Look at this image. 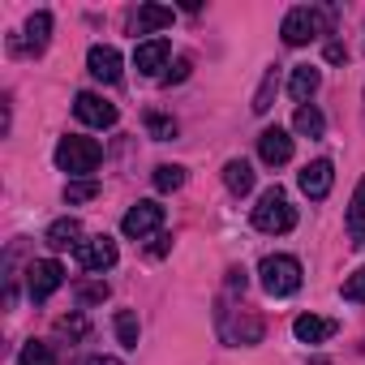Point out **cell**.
<instances>
[{
	"mask_svg": "<svg viewBox=\"0 0 365 365\" xmlns=\"http://www.w3.org/2000/svg\"><path fill=\"white\" fill-rule=\"evenodd\" d=\"M150 254L159 258V254H168V237H155V245H150Z\"/></svg>",
	"mask_w": 365,
	"mask_h": 365,
	"instance_id": "obj_36",
	"label": "cell"
},
{
	"mask_svg": "<svg viewBox=\"0 0 365 365\" xmlns=\"http://www.w3.org/2000/svg\"><path fill=\"white\" fill-rule=\"evenodd\" d=\"M292 129H297L301 138H322V133H327V116H322L314 103H305V108H297V116H292Z\"/></svg>",
	"mask_w": 365,
	"mask_h": 365,
	"instance_id": "obj_22",
	"label": "cell"
},
{
	"mask_svg": "<svg viewBox=\"0 0 365 365\" xmlns=\"http://www.w3.org/2000/svg\"><path fill=\"white\" fill-rule=\"evenodd\" d=\"M309 365H331V361L327 356H309Z\"/></svg>",
	"mask_w": 365,
	"mask_h": 365,
	"instance_id": "obj_37",
	"label": "cell"
},
{
	"mask_svg": "<svg viewBox=\"0 0 365 365\" xmlns=\"http://www.w3.org/2000/svg\"><path fill=\"white\" fill-rule=\"evenodd\" d=\"M163 228V207L159 202H138V207H129L125 211V220H120V232L125 237H133V241H146V237H155Z\"/></svg>",
	"mask_w": 365,
	"mask_h": 365,
	"instance_id": "obj_9",
	"label": "cell"
},
{
	"mask_svg": "<svg viewBox=\"0 0 365 365\" xmlns=\"http://www.w3.org/2000/svg\"><path fill=\"white\" fill-rule=\"evenodd\" d=\"M254 228L267 232V237H284V232L297 228V207L288 202V194H284L279 185L262 190V198H258V207H254Z\"/></svg>",
	"mask_w": 365,
	"mask_h": 365,
	"instance_id": "obj_2",
	"label": "cell"
},
{
	"mask_svg": "<svg viewBox=\"0 0 365 365\" xmlns=\"http://www.w3.org/2000/svg\"><path fill=\"white\" fill-rule=\"evenodd\" d=\"M258 159H262L267 168H284V163L292 159V138H288V129H279V125L262 129V133H258Z\"/></svg>",
	"mask_w": 365,
	"mask_h": 365,
	"instance_id": "obj_13",
	"label": "cell"
},
{
	"mask_svg": "<svg viewBox=\"0 0 365 365\" xmlns=\"http://www.w3.org/2000/svg\"><path fill=\"white\" fill-rule=\"evenodd\" d=\"M18 365H56V348L43 344V339H31V344L18 352Z\"/></svg>",
	"mask_w": 365,
	"mask_h": 365,
	"instance_id": "obj_25",
	"label": "cell"
},
{
	"mask_svg": "<svg viewBox=\"0 0 365 365\" xmlns=\"http://www.w3.org/2000/svg\"><path fill=\"white\" fill-rule=\"evenodd\" d=\"M327 61H331V65H344V61H348V48L331 39V43H327Z\"/></svg>",
	"mask_w": 365,
	"mask_h": 365,
	"instance_id": "obj_34",
	"label": "cell"
},
{
	"mask_svg": "<svg viewBox=\"0 0 365 365\" xmlns=\"http://www.w3.org/2000/svg\"><path fill=\"white\" fill-rule=\"evenodd\" d=\"M78 365H125V361H120V356H103V352H99V356H82Z\"/></svg>",
	"mask_w": 365,
	"mask_h": 365,
	"instance_id": "obj_35",
	"label": "cell"
},
{
	"mask_svg": "<svg viewBox=\"0 0 365 365\" xmlns=\"http://www.w3.org/2000/svg\"><path fill=\"white\" fill-rule=\"evenodd\" d=\"M339 297H344V301H352V305H361V301H365V267H356V271L344 279Z\"/></svg>",
	"mask_w": 365,
	"mask_h": 365,
	"instance_id": "obj_28",
	"label": "cell"
},
{
	"mask_svg": "<svg viewBox=\"0 0 365 365\" xmlns=\"http://www.w3.org/2000/svg\"><path fill=\"white\" fill-rule=\"evenodd\" d=\"M180 185H185V168L180 163H159L155 168V190L159 194H176Z\"/></svg>",
	"mask_w": 365,
	"mask_h": 365,
	"instance_id": "obj_24",
	"label": "cell"
},
{
	"mask_svg": "<svg viewBox=\"0 0 365 365\" xmlns=\"http://www.w3.org/2000/svg\"><path fill=\"white\" fill-rule=\"evenodd\" d=\"M245 284H250V275H245L241 267H232V271H228V297H237V292H245Z\"/></svg>",
	"mask_w": 365,
	"mask_h": 365,
	"instance_id": "obj_33",
	"label": "cell"
},
{
	"mask_svg": "<svg viewBox=\"0 0 365 365\" xmlns=\"http://www.w3.org/2000/svg\"><path fill=\"white\" fill-rule=\"evenodd\" d=\"M258 279H262V292L267 297L284 301V297H292L301 288V262L292 254H267L258 262Z\"/></svg>",
	"mask_w": 365,
	"mask_h": 365,
	"instance_id": "obj_4",
	"label": "cell"
},
{
	"mask_svg": "<svg viewBox=\"0 0 365 365\" xmlns=\"http://www.w3.org/2000/svg\"><path fill=\"white\" fill-rule=\"evenodd\" d=\"M99 159H103V146H99L95 138L69 133V138L56 142V168L69 172V176H78V180H91V172L99 168Z\"/></svg>",
	"mask_w": 365,
	"mask_h": 365,
	"instance_id": "obj_3",
	"label": "cell"
},
{
	"mask_svg": "<svg viewBox=\"0 0 365 365\" xmlns=\"http://www.w3.org/2000/svg\"><path fill=\"white\" fill-rule=\"evenodd\" d=\"M318 82H322V73H318L314 65H297V69H292V78H288V95L297 99V108H305V103L314 99Z\"/></svg>",
	"mask_w": 365,
	"mask_h": 365,
	"instance_id": "obj_17",
	"label": "cell"
},
{
	"mask_svg": "<svg viewBox=\"0 0 365 365\" xmlns=\"http://www.w3.org/2000/svg\"><path fill=\"white\" fill-rule=\"evenodd\" d=\"M335 331H339V322H335V318H322V314H301V318L292 322V335H297L301 344H327Z\"/></svg>",
	"mask_w": 365,
	"mask_h": 365,
	"instance_id": "obj_15",
	"label": "cell"
},
{
	"mask_svg": "<svg viewBox=\"0 0 365 365\" xmlns=\"http://www.w3.org/2000/svg\"><path fill=\"white\" fill-rule=\"evenodd\" d=\"M146 133H150L155 142H172V138H176V120L163 116V112H146Z\"/></svg>",
	"mask_w": 365,
	"mask_h": 365,
	"instance_id": "obj_26",
	"label": "cell"
},
{
	"mask_svg": "<svg viewBox=\"0 0 365 365\" xmlns=\"http://www.w3.org/2000/svg\"><path fill=\"white\" fill-rule=\"evenodd\" d=\"M224 185H228L232 198H245V194L254 190V168H250L245 159H228V163H224Z\"/></svg>",
	"mask_w": 365,
	"mask_h": 365,
	"instance_id": "obj_19",
	"label": "cell"
},
{
	"mask_svg": "<svg viewBox=\"0 0 365 365\" xmlns=\"http://www.w3.org/2000/svg\"><path fill=\"white\" fill-rule=\"evenodd\" d=\"M99 194V185H95V180H69V185H65V202L69 207H78V202H91Z\"/></svg>",
	"mask_w": 365,
	"mask_h": 365,
	"instance_id": "obj_27",
	"label": "cell"
},
{
	"mask_svg": "<svg viewBox=\"0 0 365 365\" xmlns=\"http://www.w3.org/2000/svg\"><path fill=\"white\" fill-rule=\"evenodd\" d=\"M185 78H190V56H180V61L172 65V73H163L168 86H172V82H185Z\"/></svg>",
	"mask_w": 365,
	"mask_h": 365,
	"instance_id": "obj_32",
	"label": "cell"
},
{
	"mask_svg": "<svg viewBox=\"0 0 365 365\" xmlns=\"http://www.w3.org/2000/svg\"><path fill=\"white\" fill-rule=\"evenodd\" d=\"M168 56H172V43L168 39H146V43L133 48V69L142 78H159L163 65H168Z\"/></svg>",
	"mask_w": 365,
	"mask_h": 365,
	"instance_id": "obj_14",
	"label": "cell"
},
{
	"mask_svg": "<svg viewBox=\"0 0 365 365\" xmlns=\"http://www.w3.org/2000/svg\"><path fill=\"white\" fill-rule=\"evenodd\" d=\"M86 69H91L95 82L116 86V82H120V52H116L112 43H95V48L86 52Z\"/></svg>",
	"mask_w": 365,
	"mask_h": 365,
	"instance_id": "obj_12",
	"label": "cell"
},
{
	"mask_svg": "<svg viewBox=\"0 0 365 365\" xmlns=\"http://www.w3.org/2000/svg\"><path fill=\"white\" fill-rule=\"evenodd\" d=\"M297 185H301V194H305L309 202H322V198L331 194V185H335V168H331V159L305 163V168L297 172Z\"/></svg>",
	"mask_w": 365,
	"mask_h": 365,
	"instance_id": "obj_11",
	"label": "cell"
},
{
	"mask_svg": "<svg viewBox=\"0 0 365 365\" xmlns=\"http://www.w3.org/2000/svg\"><path fill=\"white\" fill-rule=\"evenodd\" d=\"M331 22H335V9L297 5V9H288V14H284V26H279V35H284V43H288V48H305L309 39H322V35H331Z\"/></svg>",
	"mask_w": 365,
	"mask_h": 365,
	"instance_id": "obj_1",
	"label": "cell"
},
{
	"mask_svg": "<svg viewBox=\"0 0 365 365\" xmlns=\"http://www.w3.org/2000/svg\"><path fill=\"white\" fill-rule=\"evenodd\" d=\"M78 301H82V305H99V301H108V284H103V279H86V284H78Z\"/></svg>",
	"mask_w": 365,
	"mask_h": 365,
	"instance_id": "obj_29",
	"label": "cell"
},
{
	"mask_svg": "<svg viewBox=\"0 0 365 365\" xmlns=\"http://www.w3.org/2000/svg\"><path fill=\"white\" fill-rule=\"evenodd\" d=\"M61 284H65V267H61L56 258H39V262L26 267V297H31L35 305H43Z\"/></svg>",
	"mask_w": 365,
	"mask_h": 365,
	"instance_id": "obj_7",
	"label": "cell"
},
{
	"mask_svg": "<svg viewBox=\"0 0 365 365\" xmlns=\"http://www.w3.org/2000/svg\"><path fill=\"white\" fill-rule=\"evenodd\" d=\"M73 116H78L82 125H91V129H112V125H116V103H108V99L95 95V91H78V95H73Z\"/></svg>",
	"mask_w": 365,
	"mask_h": 365,
	"instance_id": "obj_8",
	"label": "cell"
},
{
	"mask_svg": "<svg viewBox=\"0 0 365 365\" xmlns=\"http://www.w3.org/2000/svg\"><path fill=\"white\" fill-rule=\"evenodd\" d=\"M112 327H116V339H120L125 348H138V335H142V327H138V314H133V309H116Z\"/></svg>",
	"mask_w": 365,
	"mask_h": 365,
	"instance_id": "obj_23",
	"label": "cell"
},
{
	"mask_svg": "<svg viewBox=\"0 0 365 365\" xmlns=\"http://www.w3.org/2000/svg\"><path fill=\"white\" fill-rule=\"evenodd\" d=\"M275 91H279V65H267V73H262V82H258V91H254V112L258 116H267L271 112V103H275Z\"/></svg>",
	"mask_w": 365,
	"mask_h": 365,
	"instance_id": "obj_21",
	"label": "cell"
},
{
	"mask_svg": "<svg viewBox=\"0 0 365 365\" xmlns=\"http://www.w3.org/2000/svg\"><path fill=\"white\" fill-rule=\"evenodd\" d=\"M215 322H220L224 344H232V348H250V344H258V339H262V331H267L258 314H250V309H228V301H220Z\"/></svg>",
	"mask_w": 365,
	"mask_h": 365,
	"instance_id": "obj_5",
	"label": "cell"
},
{
	"mask_svg": "<svg viewBox=\"0 0 365 365\" xmlns=\"http://www.w3.org/2000/svg\"><path fill=\"white\" fill-rule=\"evenodd\" d=\"M73 258L82 271H112L116 267V241L112 237H86V241H78Z\"/></svg>",
	"mask_w": 365,
	"mask_h": 365,
	"instance_id": "obj_10",
	"label": "cell"
},
{
	"mask_svg": "<svg viewBox=\"0 0 365 365\" xmlns=\"http://www.w3.org/2000/svg\"><path fill=\"white\" fill-rule=\"evenodd\" d=\"M48 43H52V14L39 9V14H31L26 31L9 39V52H14V56H43Z\"/></svg>",
	"mask_w": 365,
	"mask_h": 365,
	"instance_id": "obj_6",
	"label": "cell"
},
{
	"mask_svg": "<svg viewBox=\"0 0 365 365\" xmlns=\"http://www.w3.org/2000/svg\"><path fill=\"white\" fill-rule=\"evenodd\" d=\"M91 331V322L82 314H69V318H56V335H69V339H82Z\"/></svg>",
	"mask_w": 365,
	"mask_h": 365,
	"instance_id": "obj_30",
	"label": "cell"
},
{
	"mask_svg": "<svg viewBox=\"0 0 365 365\" xmlns=\"http://www.w3.org/2000/svg\"><path fill=\"white\" fill-rule=\"evenodd\" d=\"M348 245H352V250L365 245V176L356 180L352 202H348Z\"/></svg>",
	"mask_w": 365,
	"mask_h": 365,
	"instance_id": "obj_16",
	"label": "cell"
},
{
	"mask_svg": "<svg viewBox=\"0 0 365 365\" xmlns=\"http://www.w3.org/2000/svg\"><path fill=\"white\" fill-rule=\"evenodd\" d=\"M78 237H82V224H78L73 215L52 220V224H48V232H43V241H48L52 250H78Z\"/></svg>",
	"mask_w": 365,
	"mask_h": 365,
	"instance_id": "obj_18",
	"label": "cell"
},
{
	"mask_svg": "<svg viewBox=\"0 0 365 365\" xmlns=\"http://www.w3.org/2000/svg\"><path fill=\"white\" fill-rule=\"evenodd\" d=\"M14 262H18V245L9 250V258H5V267L14 271ZM14 297H18V275H9V288H5V301H9V305H14Z\"/></svg>",
	"mask_w": 365,
	"mask_h": 365,
	"instance_id": "obj_31",
	"label": "cell"
},
{
	"mask_svg": "<svg viewBox=\"0 0 365 365\" xmlns=\"http://www.w3.org/2000/svg\"><path fill=\"white\" fill-rule=\"evenodd\" d=\"M163 26H172V9L168 5H142L138 18H133L138 35H150V31H163Z\"/></svg>",
	"mask_w": 365,
	"mask_h": 365,
	"instance_id": "obj_20",
	"label": "cell"
}]
</instances>
